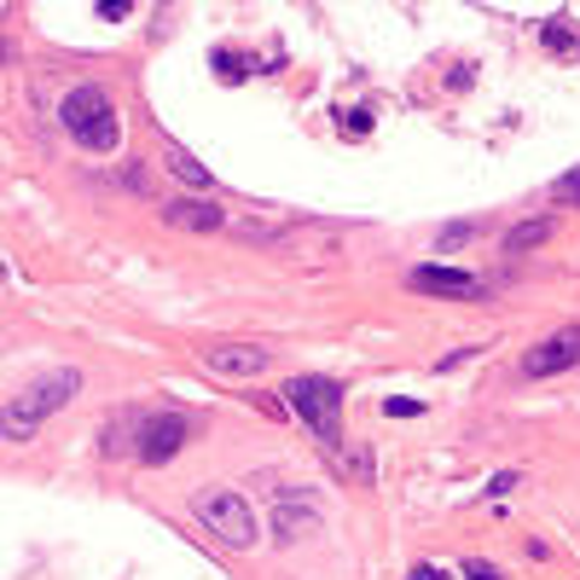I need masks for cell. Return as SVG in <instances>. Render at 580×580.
Listing matches in <instances>:
<instances>
[{
    "mask_svg": "<svg viewBox=\"0 0 580 580\" xmlns=\"http://www.w3.org/2000/svg\"><path fill=\"white\" fill-rule=\"evenodd\" d=\"M215 71H221V82H244V76H250V58L233 53V47H221L215 53Z\"/></svg>",
    "mask_w": 580,
    "mask_h": 580,
    "instance_id": "12",
    "label": "cell"
},
{
    "mask_svg": "<svg viewBox=\"0 0 580 580\" xmlns=\"http://www.w3.org/2000/svg\"><path fill=\"white\" fill-rule=\"evenodd\" d=\"M192 511H197V523H204L221 546H233V551H244V546H256V511H250V500L244 494H233V487H210V494H197L192 500Z\"/></svg>",
    "mask_w": 580,
    "mask_h": 580,
    "instance_id": "4",
    "label": "cell"
},
{
    "mask_svg": "<svg viewBox=\"0 0 580 580\" xmlns=\"http://www.w3.org/2000/svg\"><path fill=\"white\" fill-rule=\"evenodd\" d=\"M511 487H517V476H511V471H500L494 482H487V494H494V500H505V494H511Z\"/></svg>",
    "mask_w": 580,
    "mask_h": 580,
    "instance_id": "20",
    "label": "cell"
},
{
    "mask_svg": "<svg viewBox=\"0 0 580 580\" xmlns=\"http://www.w3.org/2000/svg\"><path fill=\"white\" fill-rule=\"evenodd\" d=\"M163 221H174V227H192V233H215L227 215H221L215 204H197V197H169Z\"/></svg>",
    "mask_w": 580,
    "mask_h": 580,
    "instance_id": "9",
    "label": "cell"
},
{
    "mask_svg": "<svg viewBox=\"0 0 580 580\" xmlns=\"http://www.w3.org/2000/svg\"><path fill=\"white\" fill-rule=\"evenodd\" d=\"M76 389H82L76 372H47V377H35V384H24V389L7 400V441H30L35 423L47 418V412H58Z\"/></svg>",
    "mask_w": 580,
    "mask_h": 580,
    "instance_id": "3",
    "label": "cell"
},
{
    "mask_svg": "<svg viewBox=\"0 0 580 580\" xmlns=\"http://www.w3.org/2000/svg\"><path fill=\"white\" fill-rule=\"evenodd\" d=\"M279 395L320 441H331V448L343 441V384L337 377H290Z\"/></svg>",
    "mask_w": 580,
    "mask_h": 580,
    "instance_id": "2",
    "label": "cell"
},
{
    "mask_svg": "<svg viewBox=\"0 0 580 580\" xmlns=\"http://www.w3.org/2000/svg\"><path fill=\"white\" fill-rule=\"evenodd\" d=\"M384 412H389V418H418V400H395V395H389Z\"/></svg>",
    "mask_w": 580,
    "mask_h": 580,
    "instance_id": "18",
    "label": "cell"
},
{
    "mask_svg": "<svg viewBox=\"0 0 580 580\" xmlns=\"http://www.w3.org/2000/svg\"><path fill=\"white\" fill-rule=\"evenodd\" d=\"M580 366V325H563V331H551L546 343H534L523 354V372L528 377H557V372H569Z\"/></svg>",
    "mask_w": 580,
    "mask_h": 580,
    "instance_id": "6",
    "label": "cell"
},
{
    "mask_svg": "<svg viewBox=\"0 0 580 580\" xmlns=\"http://www.w3.org/2000/svg\"><path fill=\"white\" fill-rule=\"evenodd\" d=\"M551 197H557V204H580V169H569L563 181L551 186Z\"/></svg>",
    "mask_w": 580,
    "mask_h": 580,
    "instance_id": "15",
    "label": "cell"
},
{
    "mask_svg": "<svg viewBox=\"0 0 580 580\" xmlns=\"http://www.w3.org/2000/svg\"><path fill=\"white\" fill-rule=\"evenodd\" d=\"M412 290L453 297V302H476V297H482V279L464 273V267H412Z\"/></svg>",
    "mask_w": 580,
    "mask_h": 580,
    "instance_id": "7",
    "label": "cell"
},
{
    "mask_svg": "<svg viewBox=\"0 0 580 580\" xmlns=\"http://www.w3.org/2000/svg\"><path fill=\"white\" fill-rule=\"evenodd\" d=\"M407 580H453V574H448V569H436V563H418Z\"/></svg>",
    "mask_w": 580,
    "mask_h": 580,
    "instance_id": "21",
    "label": "cell"
},
{
    "mask_svg": "<svg viewBox=\"0 0 580 580\" xmlns=\"http://www.w3.org/2000/svg\"><path fill=\"white\" fill-rule=\"evenodd\" d=\"M94 12H99V18H110V24H117V18H128V0H99Z\"/></svg>",
    "mask_w": 580,
    "mask_h": 580,
    "instance_id": "19",
    "label": "cell"
},
{
    "mask_svg": "<svg viewBox=\"0 0 580 580\" xmlns=\"http://www.w3.org/2000/svg\"><path fill=\"white\" fill-rule=\"evenodd\" d=\"M58 122L71 128V140L76 146H87V151H117V140H122V117H117V105H110V94L105 87H71L64 94V105H58Z\"/></svg>",
    "mask_w": 580,
    "mask_h": 580,
    "instance_id": "1",
    "label": "cell"
},
{
    "mask_svg": "<svg viewBox=\"0 0 580 580\" xmlns=\"http://www.w3.org/2000/svg\"><path fill=\"white\" fill-rule=\"evenodd\" d=\"M464 580H505L494 563H482V557H471V563H464Z\"/></svg>",
    "mask_w": 580,
    "mask_h": 580,
    "instance_id": "17",
    "label": "cell"
},
{
    "mask_svg": "<svg viewBox=\"0 0 580 580\" xmlns=\"http://www.w3.org/2000/svg\"><path fill=\"white\" fill-rule=\"evenodd\" d=\"M546 47H551V53H569V47H574L569 18H551V24H546Z\"/></svg>",
    "mask_w": 580,
    "mask_h": 580,
    "instance_id": "13",
    "label": "cell"
},
{
    "mask_svg": "<svg viewBox=\"0 0 580 580\" xmlns=\"http://www.w3.org/2000/svg\"><path fill=\"white\" fill-rule=\"evenodd\" d=\"M169 174L174 181H186V186H210V169L197 158H186V151H169Z\"/></svg>",
    "mask_w": 580,
    "mask_h": 580,
    "instance_id": "11",
    "label": "cell"
},
{
    "mask_svg": "<svg viewBox=\"0 0 580 580\" xmlns=\"http://www.w3.org/2000/svg\"><path fill=\"white\" fill-rule=\"evenodd\" d=\"M464 238H476V221H453V227L441 233V256H453V250H459Z\"/></svg>",
    "mask_w": 580,
    "mask_h": 580,
    "instance_id": "14",
    "label": "cell"
},
{
    "mask_svg": "<svg viewBox=\"0 0 580 580\" xmlns=\"http://www.w3.org/2000/svg\"><path fill=\"white\" fill-rule=\"evenodd\" d=\"M343 133H372V110H343Z\"/></svg>",
    "mask_w": 580,
    "mask_h": 580,
    "instance_id": "16",
    "label": "cell"
},
{
    "mask_svg": "<svg viewBox=\"0 0 580 580\" xmlns=\"http://www.w3.org/2000/svg\"><path fill=\"white\" fill-rule=\"evenodd\" d=\"M204 372H215V377H256V372H267V348H256V343L204 348Z\"/></svg>",
    "mask_w": 580,
    "mask_h": 580,
    "instance_id": "8",
    "label": "cell"
},
{
    "mask_svg": "<svg viewBox=\"0 0 580 580\" xmlns=\"http://www.w3.org/2000/svg\"><path fill=\"white\" fill-rule=\"evenodd\" d=\"M546 238H551V215H540V221H517V227L505 233V256H528V250H540Z\"/></svg>",
    "mask_w": 580,
    "mask_h": 580,
    "instance_id": "10",
    "label": "cell"
},
{
    "mask_svg": "<svg viewBox=\"0 0 580 580\" xmlns=\"http://www.w3.org/2000/svg\"><path fill=\"white\" fill-rule=\"evenodd\" d=\"M186 436H192V423L181 412H158V418L140 423V448H133V453H140L146 464H169L174 453L186 448Z\"/></svg>",
    "mask_w": 580,
    "mask_h": 580,
    "instance_id": "5",
    "label": "cell"
}]
</instances>
